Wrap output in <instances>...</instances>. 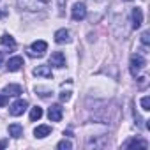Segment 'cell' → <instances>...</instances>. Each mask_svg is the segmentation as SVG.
I'll use <instances>...</instances> for the list:
<instances>
[{"instance_id":"8992f818","label":"cell","mask_w":150,"mask_h":150,"mask_svg":"<svg viewBox=\"0 0 150 150\" xmlns=\"http://www.w3.org/2000/svg\"><path fill=\"white\" fill-rule=\"evenodd\" d=\"M62 115H64V108L60 104H51L50 110H48V117L51 122H60L62 120Z\"/></svg>"},{"instance_id":"ba28073f","label":"cell","mask_w":150,"mask_h":150,"mask_svg":"<svg viewBox=\"0 0 150 150\" xmlns=\"http://www.w3.org/2000/svg\"><path fill=\"white\" fill-rule=\"evenodd\" d=\"M55 42H57V44H67V42H71V34H69V30H65V28L57 30V32H55Z\"/></svg>"},{"instance_id":"7c38bea8","label":"cell","mask_w":150,"mask_h":150,"mask_svg":"<svg viewBox=\"0 0 150 150\" xmlns=\"http://www.w3.org/2000/svg\"><path fill=\"white\" fill-rule=\"evenodd\" d=\"M34 74L35 76H42V78H53V72H51L50 65H37L34 69Z\"/></svg>"},{"instance_id":"5b68a950","label":"cell","mask_w":150,"mask_h":150,"mask_svg":"<svg viewBox=\"0 0 150 150\" xmlns=\"http://www.w3.org/2000/svg\"><path fill=\"white\" fill-rule=\"evenodd\" d=\"M46 50H48V44H46L44 41H35V42H32V46L28 48V55H30V57H42V55L46 53Z\"/></svg>"},{"instance_id":"3957f363","label":"cell","mask_w":150,"mask_h":150,"mask_svg":"<svg viewBox=\"0 0 150 150\" xmlns=\"http://www.w3.org/2000/svg\"><path fill=\"white\" fill-rule=\"evenodd\" d=\"M71 16H72L74 21L85 20V18H87V6H85L83 2H76V4L72 6V9H71Z\"/></svg>"},{"instance_id":"7a4b0ae2","label":"cell","mask_w":150,"mask_h":150,"mask_svg":"<svg viewBox=\"0 0 150 150\" xmlns=\"http://www.w3.org/2000/svg\"><path fill=\"white\" fill-rule=\"evenodd\" d=\"M146 65V60L141 57V55H132L131 57V62H129V71H131V74L136 78L138 74H139V71L143 69Z\"/></svg>"},{"instance_id":"4fadbf2b","label":"cell","mask_w":150,"mask_h":150,"mask_svg":"<svg viewBox=\"0 0 150 150\" xmlns=\"http://www.w3.org/2000/svg\"><path fill=\"white\" fill-rule=\"evenodd\" d=\"M50 132H51V127L50 125H37L34 129V136L35 138H46Z\"/></svg>"},{"instance_id":"603a6c76","label":"cell","mask_w":150,"mask_h":150,"mask_svg":"<svg viewBox=\"0 0 150 150\" xmlns=\"http://www.w3.org/2000/svg\"><path fill=\"white\" fill-rule=\"evenodd\" d=\"M9 103V96H6V94H0V108L2 106H6Z\"/></svg>"},{"instance_id":"ffe728a7","label":"cell","mask_w":150,"mask_h":150,"mask_svg":"<svg viewBox=\"0 0 150 150\" xmlns=\"http://www.w3.org/2000/svg\"><path fill=\"white\" fill-rule=\"evenodd\" d=\"M141 108H143L145 111L150 110V97H148V96H145V97L141 99Z\"/></svg>"},{"instance_id":"277c9868","label":"cell","mask_w":150,"mask_h":150,"mask_svg":"<svg viewBox=\"0 0 150 150\" xmlns=\"http://www.w3.org/2000/svg\"><path fill=\"white\" fill-rule=\"evenodd\" d=\"M27 108H28V101L18 99L16 103H13V104L9 106V113H11L13 117H20V115H23V113L27 111Z\"/></svg>"},{"instance_id":"5bb4252c","label":"cell","mask_w":150,"mask_h":150,"mask_svg":"<svg viewBox=\"0 0 150 150\" xmlns=\"http://www.w3.org/2000/svg\"><path fill=\"white\" fill-rule=\"evenodd\" d=\"M124 146H125V148H131V146H141V148H146L148 143H146L145 139H139V138H131L127 143H124Z\"/></svg>"},{"instance_id":"2e32d148","label":"cell","mask_w":150,"mask_h":150,"mask_svg":"<svg viewBox=\"0 0 150 150\" xmlns=\"http://www.w3.org/2000/svg\"><path fill=\"white\" fill-rule=\"evenodd\" d=\"M9 134L18 139V138L23 136V127H21L20 124H11V125H9Z\"/></svg>"},{"instance_id":"52a82bcc","label":"cell","mask_w":150,"mask_h":150,"mask_svg":"<svg viewBox=\"0 0 150 150\" xmlns=\"http://www.w3.org/2000/svg\"><path fill=\"white\" fill-rule=\"evenodd\" d=\"M50 65H53V67H64L65 65V57H64V53L62 51H55V53H51V57H50Z\"/></svg>"},{"instance_id":"30bf717a","label":"cell","mask_w":150,"mask_h":150,"mask_svg":"<svg viewBox=\"0 0 150 150\" xmlns=\"http://www.w3.org/2000/svg\"><path fill=\"white\" fill-rule=\"evenodd\" d=\"M4 94H6V96H13V97H18V96L23 94V88H21V85L11 83V85H6V87H4Z\"/></svg>"},{"instance_id":"7402d4cb","label":"cell","mask_w":150,"mask_h":150,"mask_svg":"<svg viewBox=\"0 0 150 150\" xmlns=\"http://www.w3.org/2000/svg\"><path fill=\"white\" fill-rule=\"evenodd\" d=\"M69 99H71V92H69V90H67V92L62 90V92H60V101L65 103V101H69Z\"/></svg>"},{"instance_id":"484cf974","label":"cell","mask_w":150,"mask_h":150,"mask_svg":"<svg viewBox=\"0 0 150 150\" xmlns=\"http://www.w3.org/2000/svg\"><path fill=\"white\" fill-rule=\"evenodd\" d=\"M2 16H4V13H2V11H0V18H2Z\"/></svg>"},{"instance_id":"d6986e66","label":"cell","mask_w":150,"mask_h":150,"mask_svg":"<svg viewBox=\"0 0 150 150\" xmlns=\"http://www.w3.org/2000/svg\"><path fill=\"white\" fill-rule=\"evenodd\" d=\"M35 94H39L41 97H48V96H51V90H46V88H41V87H35Z\"/></svg>"},{"instance_id":"6da1fadb","label":"cell","mask_w":150,"mask_h":150,"mask_svg":"<svg viewBox=\"0 0 150 150\" xmlns=\"http://www.w3.org/2000/svg\"><path fill=\"white\" fill-rule=\"evenodd\" d=\"M18 6L27 11H41L48 6V0H18Z\"/></svg>"},{"instance_id":"cb8c5ba5","label":"cell","mask_w":150,"mask_h":150,"mask_svg":"<svg viewBox=\"0 0 150 150\" xmlns=\"http://www.w3.org/2000/svg\"><path fill=\"white\" fill-rule=\"evenodd\" d=\"M7 145H9V141H7V139H2V141H0V148H6Z\"/></svg>"},{"instance_id":"e0dca14e","label":"cell","mask_w":150,"mask_h":150,"mask_svg":"<svg viewBox=\"0 0 150 150\" xmlns=\"http://www.w3.org/2000/svg\"><path fill=\"white\" fill-rule=\"evenodd\" d=\"M41 117H42V108L34 106V108H32V111H30V122H35V120H39Z\"/></svg>"},{"instance_id":"ac0fdd59","label":"cell","mask_w":150,"mask_h":150,"mask_svg":"<svg viewBox=\"0 0 150 150\" xmlns=\"http://www.w3.org/2000/svg\"><path fill=\"white\" fill-rule=\"evenodd\" d=\"M57 148H60V150H71L72 148V143L67 141V139H62V141L57 143Z\"/></svg>"},{"instance_id":"8fae6325","label":"cell","mask_w":150,"mask_h":150,"mask_svg":"<svg viewBox=\"0 0 150 150\" xmlns=\"http://www.w3.org/2000/svg\"><path fill=\"white\" fill-rule=\"evenodd\" d=\"M141 23H143V11H141L139 7H134V9H132V28H134V30L139 28Z\"/></svg>"},{"instance_id":"d4e9b609","label":"cell","mask_w":150,"mask_h":150,"mask_svg":"<svg viewBox=\"0 0 150 150\" xmlns=\"http://www.w3.org/2000/svg\"><path fill=\"white\" fill-rule=\"evenodd\" d=\"M2 62H4V53L0 51V65H2Z\"/></svg>"},{"instance_id":"4316f807","label":"cell","mask_w":150,"mask_h":150,"mask_svg":"<svg viewBox=\"0 0 150 150\" xmlns=\"http://www.w3.org/2000/svg\"><path fill=\"white\" fill-rule=\"evenodd\" d=\"M125 2H131V0H125Z\"/></svg>"},{"instance_id":"9c48e42d","label":"cell","mask_w":150,"mask_h":150,"mask_svg":"<svg viewBox=\"0 0 150 150\" xmlns=\"http://www.w3.org/2000/svg\"><path fill=\"white\" fill-rule=\"evenodd\" d=\"M6 67H7L9 72H16V71H20L23 67V58L21 57H13V58L7 60V65Z\"/></svg>"},{"instance_id":"9a60e30c","label":"cell","mask_w":150,"mask_h":150,"mask_svg":"<svg viewBox=\"0 0 150 150\" xmlns=\"http://www.w3.org/2000/svg\"><path fill=\"white\" fill-rule=\"evenodd\" d=\"M0 42H2V44H4L6 48H9L11 51H13V50L16 48V41H14V37H11L9 34H4L2 37H0Z\"/></svg>"},{"instance_id":"44dd1931","label":"cell","mask_w":150,"mask_h":150,"mask_svg":"<svg viewBox=\"0 0 150 150\" xmlns=\"http://www.w3.org/2000/svg\"><path fill=\"white\" fill-rule=\"evenodd\" d=\"M141 42H143L145 46H148V42H150V32H148V30L141 34Z\"/></svg>"}]
</instances>
